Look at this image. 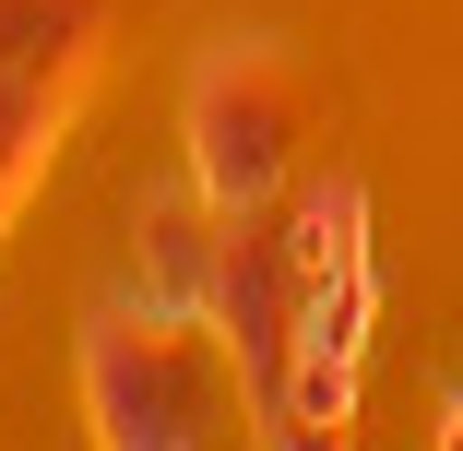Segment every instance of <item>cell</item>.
Masks as SVG:
<instances>
[{
  "label": "cell",
  "mask_w": 463,
  "mask_h": 451,
  "mask_svg": "<svg viewBox=\"0 0 463 451\" xmlns=\"http://www.w3.org/2000/svg\"><path fill=\"white\" fill-rule=\"evenodd\" d=\"M178 131H191V178L214 214H273L309 178L298 166L309 155V83L273 36H226V48H203Z\"/></svg>",
  "instance_id": "cell-2"
},
{
  "label": "cell",
  "mask_w": 463,
  "mask_h": 451,
  "mask_svg": "<svg viewBox=\"0 0 463 451\" xmlns=\"http://www.w3.org/2000/svg\"><path fill=\"white\" fill-rule=\"evenodd\" d=\"M381 321V274H309L298 286V344H286V439H333L356 416V356Z\"/></svg>",
  "instance_id": "cell-3"
},
{
  "label": "cell",
  "mask_w": 463,
  "mask_h": 451,
  "mask_svg": "<svg viewBox=\"0 0 463 451\" xmlns=\"http://www.w3.org/2000/svg\"><path fill=\"white\" fill-rule=\"evenodd\" d=\"M238 356L214 321L191 309H155V297H108L83 321V416H96L108 451H191V439H226V404H250Z\"/></svg>",
  "instance_id": "cell-1"
},
{
  "label": "cell",
  "mask_w": 463,
  "mask_h": 451,
  "mask_svg": "<svg viewBox=\"0 0 463 451\" xmlns=\"http://www.w3.org/2000/svg\"><path fill=\"white\" fill-rule=\"evenodd\" d=\"M96 36V0H0V83H48L83 60Z\"/></svg>",
  "instance_id": "cell-4"
},
{
  "label": "cell",
  "mask_w": 463,
  "mask_h": 451,
  "mask_svg": "<svg viewBox=\"0 0 463 451\" xmlns=\"http://www.w3.org/2000/svg\"><path fill=\"white\" fill-rule=\"evenodd\" d=\"M439 439H463V392H451V416H439Z\"/></svg>",
  "instance_id": "cell-5"
}]
</instances>
